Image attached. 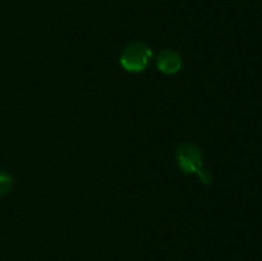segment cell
Returning a JSON list of instances; mask_svg holds the SVG:
<instances>
[{"label":"cell","mask_w":262,"mask_h":261,"mask_svg":"<svg viewBox=\"0 0 262 261\" xmlns=\"http://www.w3.org/2000/svg\"><path fill=\"white\" fill-rule=\"evenodd\" d=\"M152 50L143 42H132L124 48L120 54V64L130 73H140L147 68Z\"/></svg>","instance_id":"cell-1"},{"label":"cell","mask_w":262,"mask_h":261,"mask_svg":"<svg viewBox=\"0 0 262 261\" xmlns=\"http://www.w3.org/2000/svg\"><path fill=\"white\" fill-rule=\"evenodd\" d=\"M176 160L179 169L187 174H199L204 168V159H202L201 151L193 143H181L176 151Z\"/></svg>","instance_id":"cell-2"},{"label":"cell","mask_w":262,"mask_h":261,"mask_svg":"<svg viewBox=\"0 0 262 261\" xmlns=\"http://www.w3.org/2000/svg\"><path fill=\"white\" fill-rule=\"evenodd\" d=\"M156 66L164 74H176L183 66L182 56L173 49H165L161 51L156 59Z\"/></svg>","instance_id":"cell-3"},{"label":"cell","mask_w":262,"mask_h":261,"mask_svg":"<svg viewBox=\"0 0 262 261\" xmlns=\"http://www.w3.org/2000/svg\"><path fill=\"white\" fill-rule=\"evenodd\" d=\"M14 187V178L7 171H0V197L10 193Z\"/></svg>","instance_id":"cell-4"},{"label":"cell","mask_w":262,"mask_h":261,"mask_svg":"<svg viewBox=\"0 0 262 261\" xmlns=\"http://www.w3.org/2000/svg\"><path fill=\"white\" fill-rule=\"evenodd\" d=\"M197 176H199L200 181H201L202 183H205V184L211 183L212 179H214V177H212V173H211V171H210L209 169L205 168V166H204V168L201 169V171H200V173L197 174Z\"/></svg>","instance_id":"cell-5"}]
</instances>
